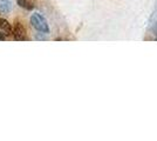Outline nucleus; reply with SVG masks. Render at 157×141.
Instances as JSON below:
<instances>
[{"label":"nucleus","mask_w":157,"mask_h":141,"mask_svg":"<svg viewBox=\"0 0 157 141\" xmlns=\"http://www.w3.org/2000/svg\"><path fill=\"white\" fill-rule=\"evenodd\" d=\"M12 10V0H0V13L7 14Z\"/></svg>","instance_id":"4"},{"label":"nucleus","mask_w":157,"mask_h":141,"mask_svg":"<svg viewBox=\"0 0 157 141\" xmlns=\"http://www.w3.org/2000/svg\"><path fill=\"white\" fill-rule=\"evenodd\" d=\"M4 40H6V35H5L4 32L0 31V41H4Z\"/></svg>","instance_id":"6"},{"label":"nucleus","mask_w":157,"mask_h":141,"mask_svg":"<svg viewBox=\"0 0 157 141\" xmlns=\"http://www.w3.org/2000/svg\"><path fill=\"white\" fill-rule=\"evenodd\" d=\"M12 34H13L14 37V40L17 41L27 40L26 29H25V27L22 26V24H20V22H15V26L12 29Z\"/></svg>","instance_id":"2"},{"label":"nucleus","mask_w":157,"mask_h":141,"mask_svg":"<svg viewBox=\"0 0 157 141\" xmlns=\"http://www.w3.org/2000/svg\"><path fill=\"white\" fill-rule=\"evenodd\" d=\"M0 31H1V32H4L5 35H10V34H12V27H11L10 22H8L6 19L0 18Z\"/></svg>","instance_id":"3"},{"label":"nucleus","mask_w":157,"mask_h":141,"mask_svg":"<svg viewBox=\"0 0 157 141\" xmlns=\"http://www.w3.org/2000/svg\"><path fill=\"white\" fill-rule=\"evenodd\" d=\"M18 5L25 10H33L34 8V1L33 0H17Z\"/></svg>","instance_id":"5"},{"label":"nucleus","mask_w":157,"mask_h":141,"mask_svg":"<svg viewBox=\"0 0 157 141\" xmlns=\"http://www.w3.org/2000/svg\"><path fill=\"white\" fill-rule=\"evenodd\" d=\"M31 24L32 26L41 33L47 34L49 32V27L47 24V20L40 13H34L31 17Z\"/></svg>","instance_id":"1"}]
</instances>
